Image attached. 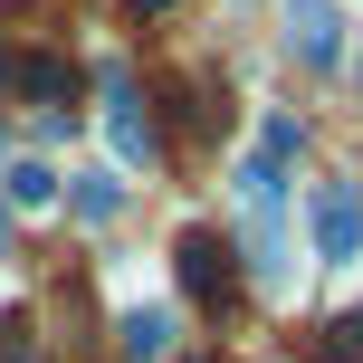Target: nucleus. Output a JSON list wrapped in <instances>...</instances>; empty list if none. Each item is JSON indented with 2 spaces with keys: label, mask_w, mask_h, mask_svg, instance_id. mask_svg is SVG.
Returning a JSON list of instances; mask_svg holds the SVG:
<instances>
[{
  "label": "nucleus",
  "mask_w": 363,
  "mask_h": 363,
  "mask_svg": "<svg viewBox=\"0 0 363 363\" xmlns=\"http://www.w3.org/2000/svg\"><path fill=\"white\" fill-rule=\"evenodd\" d=\"M172 268H182V287H191L201 306H230V249H220L211 230H182V249H172Z\"/></svg>",
  "instance_id": "f257e3e1"
},
{
  "label": "nucleus",
  "mask_w": 363,
  "mask_h": 363,
  "mask_svg": "<svg viewBox=\"0 0 363 363\" xmlns=\"http://www.w3.org/2000/svg\"><path fill=\"white\" fill-rule=\"evenodd\" d=\"M315 239H325V258H354V249H363V201L345 191V182L315 201Z\"/></svg>",
  "instance_id": "f03ea898"
},
{
  "label": "nucleus",
  "mask_w": 363,
  "mask_h": 363,
  "mask_svg": "<svg viewBox=\"0 0 363 363\" xmlns=\"http://www.w3.org/2000/svg\"><path fill=\"white\" fill-rule=\"evenodd\" d=\"M287 19H296V57L335 67V29H325V0H287Z\"/></svg>",
  "instance_id": "7ed1b4c3"
},
{
  "label": "nucleus",
  "mask_w": 363,
  "mask_h": 363,
  "mask_svg": "<svg viewBox=\"0 0 363 363\" xmlns=\"http://www.w3.org/2000/svg\"><path fill=\"white\" fill-rule=\"evenodd\" d=\"M19 86H29V96H48V106H67V57H57V48H38L29 67H19Z\"/></svg>",
  "instance_id": "20e7f679"
},
{
  "label": "nucleus",
  "mask_w": 363,
  "mask_h": 363,
  "mask_svg": "<svg viewBox=\"0 0 363 363\" xmlns=\"http://www.w3.org/2000/svg\"><path fill=\"white\" fill-rule=\"evenodd\" d=\"M10 201H19V211H48V201H57V172L48 163H10Z\"/></svg>",
  "instance_id": "39448f33"
},
{
  "label": "nucleus",
  "mask_w": 363,
  "mask_h": 363,
  "mask_svg": "<svg viewBox=\"0 0 363 363\" xmlns=\"http://www.w3.org/2000/svg\"><path fill=\"white\" fill-rule=\"evenodd\" d=\"M325 363H363V315H345V325L325 335Z\"/></svg>",
  "instance_id": "423d86ee"
}]
</instances>
